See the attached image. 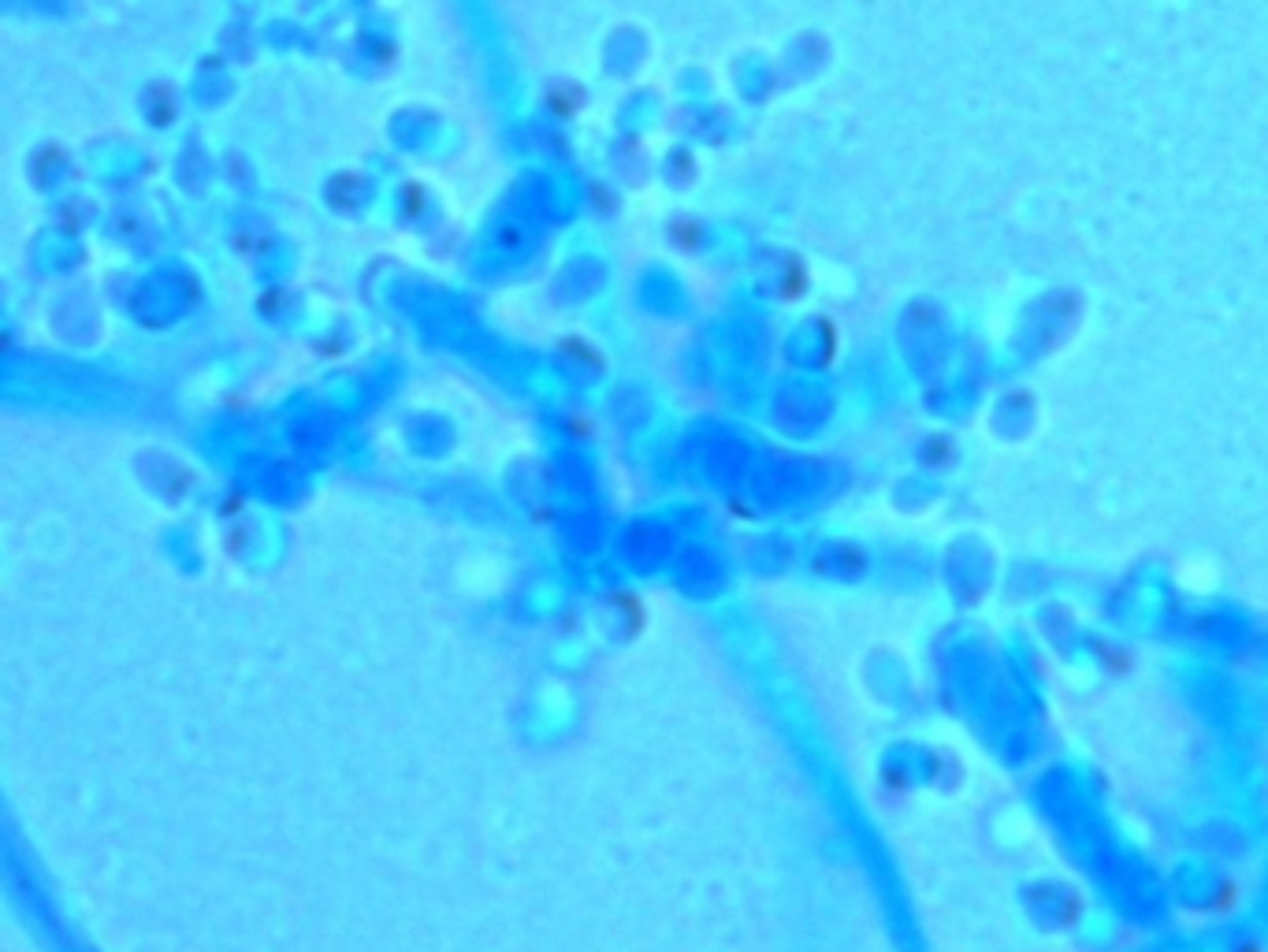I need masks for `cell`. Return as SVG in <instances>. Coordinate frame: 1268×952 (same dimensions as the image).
Here are the masks:
<instances>
[{
	"instance_id": "6da1fadb",
	"label": "cell",
	"mask_w": 1268,
	"mask_h": 952,
	"mask_svg": "<svg viewBox=\"0 0 1268 952\" xmlns=\"http://www.w3.org/2000/svg\"><path fill=\"white\" fill-rule=\"evenodd\" d=\"M1235 952H1257V945H1239Z\"/></svg>"
}]
</instances>
